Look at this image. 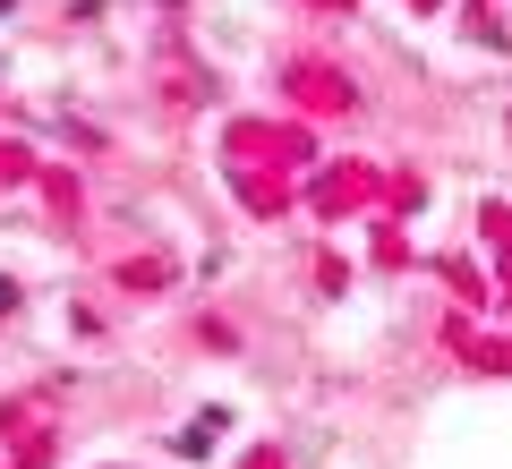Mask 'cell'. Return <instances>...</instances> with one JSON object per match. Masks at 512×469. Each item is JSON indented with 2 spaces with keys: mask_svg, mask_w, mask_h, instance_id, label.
Here are the masks:
<instances>
[{
  "mask_svg": "<svg viewBox=\"0 0 512 469\" xmlns=\"http://www.w3.org/2000/svg\"><path fill=\"white\" fill-rule=\"evenodd\" d=\"M0 307H9V290H0Z\"/></svg>",
  "mask_w": 512,
  "mask_h": 469,
  "instance_id": "1",
  "label": "cell"
}]
</instances>
